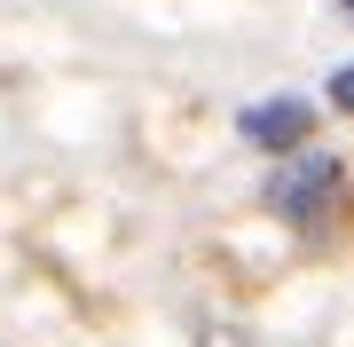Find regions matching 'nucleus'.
I'll use <instances>...</instances> for the list:
<instances>
[{"mask_svg": "<svg viewBox=\"0 0 354 347\" xmlns=\"http://www.w3.org/2000/svg\"><path fill=\"white\" fill-rule=\"evenodd\" d=\"M330 103H339V111H354V64H346L339 79H330Z\"/></svg>", "mask_w": 354, "mask_h": 347, "instance_id": "7ed1b4c3", "label": "nucleus"}, {"mask_svg": "<svg viewBox=\"0 0 354 347\" xmlns=\"http://www.w3.org/2000/svg\"><path fill=\"white\" fill-rule=\"evenodd\" d=\"M330 197H339V158H299V166L276 181V206H283L291 221H307V229L323 221Z\"/></svg>", "mask_w": 354, "mask_h": 347, "instance_id": "f257e3e1", "label": "nucleus"}, {"mask_svg": "<svg viewBox=\"0 0 354 347\" xmlns=\"http://www.w3.org/2000/svg\"><path fill=\"white\" fill-rule=\"evenodd\" d=\"M346 16H354V0H346Z\"/></svg>", "mask_w": 354, "mask_h": 347, "instance_id": "20e7f679", "label": "nucleus"}, {"mask_svg": "<svg viewBox=\"0 0 354 347\" xmlns=\"http://www.w3.org/2000/svg\"><path fill=\"white\" fill-rule=\"evenodd\" d=\"M307 127H315V111H307L299 95L244 111V142H260V150H291V142H307Z\"/></svg>", "mask_w": 354, "mask_h": 347, "instance_id": "f03ea898", "label": "nucleus"}]
</instances>
